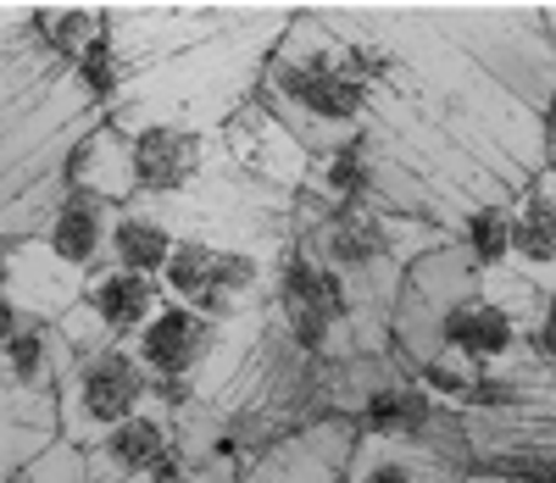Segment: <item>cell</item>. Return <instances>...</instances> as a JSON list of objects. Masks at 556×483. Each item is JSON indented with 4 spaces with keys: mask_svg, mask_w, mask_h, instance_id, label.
Here are the masks:
<instances>
[{
    "mask_svg": "<svg viewBox=\"0 0 556 483\" xmlns=\"http://www.w3.org/2000/svg\"><path fill=\"white\" fill-rule=\"evenodd\" d=\"M256 101L317 156L374 123L379 89L362 73L351 39L317 7H301L256 78Z\"/></svg>",
    "mask_w": 556,
    "mask_h": 483,
    "instance_id": "3957f363",
    "label": "cell"
},
{
    "mask_svg": "<svg viewBox=\"0 0 556 483\" xmlns=\"http://www.w3.org/2000/svg\"><path fill=\"white\" fill-rule=\"evenodd\" d=\"M362 440L356 417H317L285 433L262 450V461L245 472V483H345L351 450Z\"/></svg>",
    "mask_w": 556,
    "mask_h": 483,
    "instance_id": "9c48e42d",
    "label": "cell"
},
{
    "mask_svg": "<svg viewBox=\"0 0 556 483\" xmlns=\"http://www.w3.org/2000/svg\"><path fill=\"white\" fill-rule=\"evenodd\" d=\"M7 295L28 322H62L89 289V272L62 262L45 239H7Z\"/></svg>",
    "mask_w": 556,
    "mask_h": 483,
    "instance_id": "8fae6325",
    "label": "cell"
},
{
    "mask_svg": "<svg viewBox=\"0 0 556 483\" xmlns=\"http://www.w3.org/2000/svg\"><path fill=\"white\" fill-rule=\"evenodd\" d=\"M306 189L323 201H340V206H374V139L367 128L334 151H317L312 156V173H306Z\"/></svg>",
    "mask_w": 556,
    "mask_h": 483,
    "instance_id": "ffe728a7",
    "label": "cell"
},
{
    "mask_svg": "<svg viewBox=\"0 0 556 483\" xmlns=\"http://www.w3.org/2000/svg\"><path fill=\"white\" fill-rule=\"evenodd\" d=\"M540 144H545V167H540V173L556 178V89H551V101H545V112H540Z\"/></svg>",
    "mask_w": 556,
    "mask_h": 483,
    "instance_id": "cb8c5ba5",
    "label": "cell"
},
{
    "mask_svg": "<svg viewBox=\"0 0 556 483\" xmlns=\"http://www.w3.org/2000/svg\"><path fill=\"white\" fill-rule=\"evenodd\" d=\"M540 306H545V289H534L513 267H479L451 239V245L417 256L401 283V301L390 317L395 356L406 372L429 361H456L473 372L523 367L534 361L529 340H534Z\"/></svg>",
    "mask_w": 556,
    "mask_h": 483,
    "instance_id": "6da1fadb",
    "label": "cell"
},
{
    "mask_svg": "<svg viewBox=\"0 0 556 483\" xmlns=\"http://www.w3.org/2000/svg\"><path fill=\"white\" fill-rule=\"evenodd\" d=\"M73 361H78V356H73V345H67L62 322H23L17 340L0 351V372H7L17 390L45 395V401H56V406H62V383H67Z\"/></svg>",
    "mask_w": 556,
    "mask_h": 483,
    "instance_id": "ac0fdd59",
    "label": "cell"
},
{
    "mask_svg": "<svg viewBox=\"0 0 556 483\" xmlns=\"http://www.w3.org/2000/svg\"><path fill=\"white\" fill-rule=\"evenodd\" d=\"M273 283H278L273 256L212 245V239H190V233L178 239L173 262L162 267V295L217 322H245L273 312Z\"/></svg>",
    "mask_w": 556,
    "mask_h": 483,
    "instance_id": "5b68a950",
    "label": "cell"
},
{
    "mask_svg": "<svg viewBox=\"0 0 556 483\" xmlns=\"http://www.w3.org/2000/svg\"><path fill=\"white\" fill-rule=\"evenodd\" d=\"M0 483H12V478H7V472H0Z\"/></svg>",
    "mask_w": 556,
    "mask_h": 483,
    "instance_id": "4316f807",
    "label": "cell"
},
{
    "mask_svg": "<svg viewBox=\"0 0 556 483\" xmlns=\"http://www.w3.org/2000/svg\"><path fill=\"white\" fill-rule=\"evenodd\" d=\"M56 440H62L56 401L17 390V383L0 372V472L12 478L17 467H28L39 450H51Z\"/></svg>",
    "mask_w": 556,
    "mask_h": 483,
    "instance_id": "d6986e66",
    "label": "cell"
},
{
    "mask_svg": "<svg viewBox=\"0 0 556 483\" xmlns=\"http://www.w3.org/2000/svg\"><path fill=\"white\" fill-rule=\"evenodd\" d=\"M23 322H28V317L17 312V301L7 295V289H0V351H7V345L17 340V328H23Z\"/></svg>",
    "mask_w": 556,
    "mask_h": 483,
    "instance_id": "d4e9b609",
    "label": "cell"
},
{
    "mask_svg": "<svg viewBox=\"0 0 556 483\" xmlns=\"http://www.w3.org/2000/svg\"><path fill=\"white\" fill-rule=\"evenodd\" d=\"M468 456L417 445V440H384V433H362L351 450L345 483H468Z\"/></svg>",
    "mask_w": 556,
    "mask_h": 483,
    "instance_id": "4fadbf2b",
    "label": "cell"
},
{
    "mask_svg": "<svg viewBox=\"0 0 556 483\" xmlns=\"http://www.w3.org/2000/svg\"><path fill=\"white\" fill-rule=\"evenodd\" d=\"M513 267L534 289L556 295V178L534 173L513 195Z\"/></svg>",
    "mask_w": 556,
    "mask_h": 483,
    "instance_id": "9a60e30c",
    "label": "cell"
},
{
    "mask_svg": "<svg viewBox=\"0 0 556 483\" xmlns=\"http://www.w3.org/2000/svg\"><path fill=\"white\" fill-rule=\"evenodd\" d=\"M67 189H84V195H101L112 206H128L139 201V183H134V139L112 123V117H96L73 144H67Z\"/></svg>",
    "mask_w": 556,
    "mask_h": 483,
    "instance_id": "5bb4252c",
    "label": "cell"
},
{
    "mask_svg": "<svg viewBox=\"0 0 556 483\" xmlns=\"http://www.w3.org/2000/svg\"><path fill=\"white\" fill-rule=\"evenodd\" d=\"M173 445H178V417H167L162 406H146L84 450L89 483H134L151 467H162L173 456Z\"/></svg>",
    "mask_w": 556,
    "mask_h": 483,
    "instance_id": "7c38bea8",
    "label": "cell"
},
{
    "mask_svg": "<svg viewBox=\"0 0 556 483\" xmlns=\"http://www.w3.org/2000/svg\"><path fill=\"white\" fill-rule=\"evenodd\" d=\"M540 12H545V28H551V39H556V0H545Z\"/></svg>",
    "mask_w": 556,
    "mask_h": 483,
    "instance_id": "484cf974",
    "label": "cell"
},
{
    "mask_svg": "<svg viewBox=\"0 0 556 483\" xmlns=\"http://www.w3.org/2000/svg\"><path fill=\"white\" fill-rule=\"evenodd\" d=\"M134 183L139 201H178L217 167L212 156V134L201 128H178V123H146L134 128Z\"/></svg>",
    "mask_w": 556,
    "mask_h": 483,
    "instance_id": "30bf717a",
    "label": "cell"
},
{
    "mask_svg": "<svg viewBox=\"0 0 556 483\" xmlns=\"http://www.w3.org/2000/svg\"><path fill=\"white\" fill-rule=\"evenodd\" d=\"M295 12L285 7H245L228 12V23L217 34H206L190 51L167 56L162 67H151L139 78L123 106L112 112V123L123 134L146 128V123H178V128H223L245 101H256V78L273 56V45L285 39Z\"/></svg>",
    "mask_w": 556,
    "mask_h": 483,
    "instance_id": "7a4b0ae2",
    "label": "cell"
},
{
    "mask_svg": "<svg viewBox=\"0 0 556 483\" xmlns=\"http://www.w3.org/2000/svg\"><path fill=\"white\" fill-rule=\"evenodd\" d=\"M429 17L495 84H506L518 101L545 112L556 89V39L540 7H434Z\"/></svg>",
    "mask_w": 556,
    "mask_h": 483,
    "instance_id": "277c9868",
    "label": "cell"
},
{
    "mask_svg": "<svg viewBox=\"0 0 556 483\" xmlns=\"http://www.w3.org/2000/svg\"><path fill=\"white\" fill-rule=\"evenodd\" d=\"M12 483H89V467H84V450L56 440L51 450H39L28 467L12 472Z\"/></svg>",
    "mask_w": 556,
    "mask_h": 483,
    "instance_id": "603a6c76",
    "label": "cell"
},
{
    "mask_svg": "<svg viewBox=\"0 0 556 483\" xmlns=\"http://www.w3.org/2000/svg\"><path fill=\"white\" fill-rule=\"evenodd\" d=\"M468 483H556V401L518 417H462Z\"/></svg>",
    "mask_w": 556,
    "mask_h": 483,
    "instance_id": "ba28073f",
    "label": "cell"
},
{
    "mask_svg": "<svg viewBox=\"0 0 556 483\" xmlns=\"http://www.w3.org/2000/svg\"><path fill=\"white\" fill-rule=\"evenodd\" d=\"M84 306L101 317V328L112 333V340L134 345V340H139V328H146V322L167 306V295H162V278H151V272H128V267H112V262H106V267L89 272Z\"/></svg>",
    "mask_w": 556,
    "mask_h": 483,
    "instance_id": "e0dca14e",
    "label": "cell"
},
{
    "mask_svg": "<svg viewBox=\"0 0 556 483\" xmlns=\"http://www.w3.org/2000/svg\"><path fill=\"white\" fill-rule=\"evenodd\" d=\"M212 156L228 178H240L285 206H295L312 173V151L262 101H245L223 128H212Z\"/></svg>",
    "mask_w": 556,
    "mask_h": 483,
    "instance_id": "52a82bcc",
    "label": "cell"
},
{
    "mask_svg": "<svg viewBox=\"0 0 556 483\" xmlns=\"http://www.w3.org/2000/svg\"><path fill=\"white\" fill-rule=\"evenodd\" d=\"M151 406V372L146 361L134 356V345H101V351H84L62 383V440L89 450L112 433L117 422H128L134 411Z\"/></svg>",
    "mask_w": 556,
    "mask_h": 483,
    "instance_id": "8992f818",
    "label": "cell"
},
{
    "mask_svg": "<svg viewBox=\"0 0 556 483\" xmlns=\"http://www.w3.org/2000/svg\"><path fill=\"white\" fill-rule=\"evenodd\" d=\"M456 245L479 267H506L513 262V201H490V206L468 212V223L456 228Z\"/></svg>",
    "mask_w": 556,
    "mask_h": 483,
    "instance_id": "7402d4cb",
    "label": "cell"
},
{
    "mask_svg": "<svg viewBox=\"0 0 556 483\" xmlns=\"http://www.w3.org/2000/svg\"><path fill=\"white\" fill-rule=\"evenodd\" d=\"M117 212L112 201L101 195H84V189H67V195L56 201L51 223H45V245H51L62 262H73L78 272H96L112 262V228H117Z\"/></svg>",
    "mask_w": 556,
    "mask_h": 483,
    "instance_id": "2e32d148",
    "label": "cell"
},
{
    "mask_svg": "<svg viewBox=\"0 0 556 483\" xmlns=\"http://www.w3.org/2000/svg\"><path fill=\"white\" fill-rule=\"evenodd\" d=\"M173 245H178V233H173V223H167L151 201H128V206L117 212V228H112V267L162 278V267L173 262Z\"/></svg>",
    "mask_w": 556,
    "mask_h": 483,
    "instance_id": "44dd1931",
    "label": "cell"
}]
</instances>
